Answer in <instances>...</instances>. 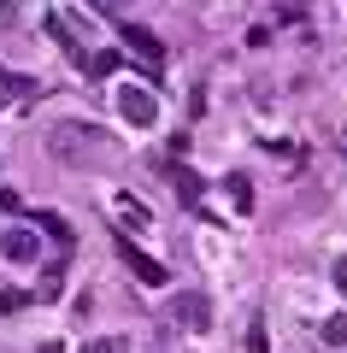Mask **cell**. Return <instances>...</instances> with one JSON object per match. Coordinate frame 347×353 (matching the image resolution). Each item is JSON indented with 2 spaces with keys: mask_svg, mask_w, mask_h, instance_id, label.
I'll return each mask as SVG.
<instances>
[{
  "mask_svg": "<svg viewBox=\"0 0 347 353\" xmlns=\"http://www.w3.org/2000/svg\"><path fill=\"white\" fill-rule=\"evenodd\" d=\"M48 153L59 165H71V171H100L112 159V136L100 124H83V118H59L48 130Z\"/></svg>",
  "mask_w": 347,
  "mask_h": 353,
  "instance_id": "cell-1",
  "label": "cell"
},
{
  "mask_svg": "<svg viewBox=\"0 0 347 353\" xmlns=\"http://www.w3.org/2000/svg\"><path fill=\"white\" fill-rule=\"evenodd\" d=\"M118 112H124V124L153 130L159 124V94H148L141 83H118Z\"/></svg>",
  "mask_w": 347,
  "mask_h": 353,
  "instance_id": "cell-2",
  "label": "cell"
},
{
  "mask_svg": "<svg viewBox=\"0 0 347 353\" xmlns=\"http://www.w3.org/2000/svg\"><path fill=\"white\" fill-rule=\"evenodd\" d=\"M171 318L188 330V336H206V330H212V301H206L200 289H183V294L171 301Z\"/></svg>",
  "mask_w": 347,
  "mask_h": 353,
  "instance_id": "cell-3",
  "label": "cell"
},
{
  "mask_svg": "<svg viewBox=\"0 0 347 353\" xmlns=\"http://www.w3.org/2000/svg\"><path fill=\"white\" fill-rule=\"evenodd\" d=\"M112 218H118V224H124L130 236H153V212L136 201V194H124V189L112 194Z\"/></svg>",
  "mask_w": 347,
  "mask_h": 353,
  "instance_id": "cell-4",
  "label": "cell"
},
{
  "mask_svg": "<svg viewBox=\"0 0 347 353\" xmlns=\"http://www.w3.org/2000/svg\"><path fill=\"white\" fill-rule=\"evenodd\" d=\"M118 259H124L130 271L148 283V289H159V283H165V265H159V259H148V253L136 248V236H118Z\"/></svg>",
  "mask_w": 347,
  "mask_h": 353,
  "instance_id": "cell-5",
  "label": "cell"
},
{
  "mask_svg": "<svg viewBox=\"0 0 347 353\" xmlns=\"http://www.w3.org/2000/svg\"><path fill=\"white\" fill-rule=\"evenodd\" d=\"M0 253H6V259L12 265H30L41 253V241H36V230H24V224H12L6 230V236H0Z\"/></svg>",
  "mask_w": 347,
  "mask_h": 353,
  "instance_id": "cell-6",
  "label": "cell"
},
{
  "mask_svg": "<svg viewBox=\"0 0 347 353\" xmlns=\"http://www.w3.org/2000/svg\"><path fill=\"white\" fill-rule=\"evenodd\" d=\"M124 48L136 53V59H148V65H159V59H165V41L153 36V30H136V24H124Z\"/></svg>",
  "mask_w": 347,
  "mask_h": 353,
  "instance_id": "cell-7",
  "label": "cell"
},
{
  "mask_svg": "<svg viewBox=\"0 0 347 353\" xmlns=\"http://www.w3.org/2000/svg\"><path fill=\"white\" fill-rule=\"evenodd\" d=\"M24 94H36V77H18V71L0 65V112H6L12 101H24Z\"/></svg>",
  "mask_w": 347,
  "mask_h": 353,
  "instance_id": "cell-8",
  "label": "cell"
},
{
  "mask_svg": "<svg viewBox=\"0 0 347 353\" xmlns=\"http://www.w3.org/2000/svg\"><path fill=\"white\" fill-rule=\"evenodd\" d=\"M171 183H177V201H183V206H200V194H206V189H200V176H195V171L171 165Z\"/></svg>",
  "mask_w": 347,
  "mask_h": 353,
  "instance_id": "cell-9",
  "label": "cell"
},
{
  "mask_svg": "<svg viewBox=\"0 0 347 353\" xmlns=\"http://www.w3.org/2000/svg\"><path fill=\"white\" fill-rule=\"evenodd\" d=\"M41 230H48L59 248H71V218H59V212H41Z\"/></svg>",
  "mask_w": 347,
  "mask_h": 353,
  "instance_id": "cell-10",
  "label": "cell"
},
{
  "mask_svg": "<svg viewBox=\"0 0 347 353\" xmlns=\"http://www.w3.org/2000/svg\"><path fill=\"white\" fill-rule=\"evenodd\" d=\"M324 341H330V347H347V312H335L330 324H324Z\"/></svg>",
  "mask_w": 347,
  "mask_h": 353,
  "instance_id": "cell-11",
  "label": "cell"
},
{
  "mask_svg": "<svg viewBox=\"0 0 347 353\" xmlns=\"http://www.w3.org/2000/svg\"><path fill=\"white\" fill-rule=\"evenodd\" d=\"M24 306H30L24 289H0V318H6V312H24Z\"/></svg>",
  "mask_w": 347,
  "mask_h": 353,
  "instance_id": "cell-12",
  "label": "cell"
},
{
  "mask_svg": "<svg viewBox=\"0 0 347 353\" xmlns=\"http://www.w3.org/2000/svg\"><path fill=\"white\" fill-rule=\"evenodd\" d=\"M83 353H124V341H118V336H100V341H88Z\"/></svg>",
  "mask_w": 347,
  "mask_h": 353,
  "instance_id": "cell-13",
  "label": "cell"
},
{
  "mask_svg": "<svg viewBox=\"0 0 347 353\" xmlns=\"http://www.w3.org/2000/svg\"><path fill=\"white\" fill-rule=\"evenodd\" d=\"M330 283H335V294L347 301V259H335V265H330Z\"/></svg>",
  "mask_w": 347,
  "mask_h": 353,
  "instance_id": "cell-14",
  "label": "cell"
},
{
  "mask_svg": "<svg viewBox=\"0 0 347 353\" xmlns=\"http://www.w3.org/2000/svg\"><path fill=\"white\" fill-rule=\"evenodd\" d=\"M248 353H271V336L265 330H248Z\"/></svg>",
  "mask_w": 347,
  "mask_h": 353,
  "instance_id": "cell-15",
  "label": "cell"
},
{
  "mask_svg": "<svg viewBox=\"0 0 347 353\" xmlns=\"http://www.w3.org/2000/svg\"><path fill=\"white\" fill-rule=\"evenodd\" d=\"M0 24H18V0H0Z\"/></svg>",
  "mask_w": 347,
  "mask_h": 353,
  "instance_id": "cell-16",
  "label": "cell"
},
{
  "mask_svg": "<svg viewBox=\"0 0 347 353\" xmlns=\"http://www.w3.org/2000/svg\"><path fill=\"white\" fill-rule=\"evenodd\" d=\"M106 6H136V0H106Z\"/></svg>",
  "mask_w": 347,
  "mask_h": 353,
  "instance_id": "cell-17",
  "label": "cell"
},
{
  "mask_svg": "<svg viewBox=\"0 0 347 353\" xmlns=\"http://www.w3.org/2000/svg\"><path fill=\"white\" fill-rule=\"evenodd\" d=\"M341 148H347V136H341Z\"/></svg>",
  "mask_w": 347,
  "mask_h": 353,
  "instance_id": "cell-18",
  "label": "cell"
}]
</instances>
